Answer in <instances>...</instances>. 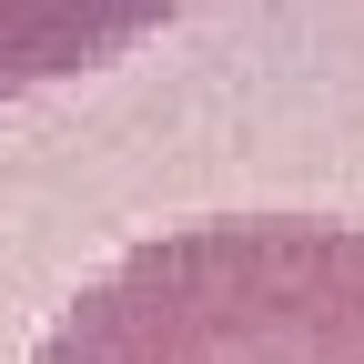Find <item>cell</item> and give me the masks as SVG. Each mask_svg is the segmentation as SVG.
Instances as JSON below:
<instances>
[{
    "label": "cell",
    "instance_id": "cell-1",
    "mask_svg": "<svg viewBox=\"0 0 364 364\" xmlns=\"http://www.w3.org/2000/svg\"><path fill=\"white\" fill-rule=\"evenodd\" d=\"M31 364H364V223H172L91 273Z\"/></svg>",
    "mask_w": 364,
    "mask_h": 364
}]
</instances>
